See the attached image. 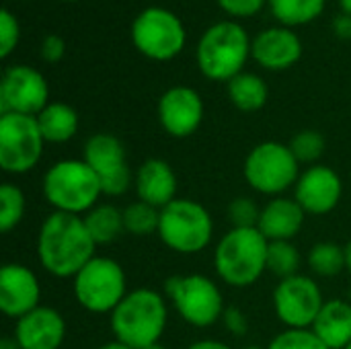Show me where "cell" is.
I'll return each mask as SVG.
<instances>
[{
    "label": "cell",
    "instance_id": "1",
    "mask_svg": "<svg viewBox=\"0 0 351 349\" xmlns=\"http://www.w3.org/2000/svg\"><path fill=\"white\" fill-rule=\"evenodd\" d=\"M35 251L45 274L58 280H72L97 255V243L82 216L51 212L39 224Z\"/></svg>",
    "mask_w": 351,
    "mask_h": 349
},
{
    "label": "cell",
    "instance_id": "2",
    "mask_svg": "<svg viewBox=\"0 0 351 349\" xmlns=\"http://www.w3.org/2000/svg\"><path fill=\"white\" fill-rule=\"evenodd\" d=\"M169 325V300L154 288H134L109 315L113 339L134 349L160 344Z\"/></svg>",
    "mask_w": 351,
    "mask_h": 349
},
{
    "label": "cell",
    "instance_id": "3",
    "mask_svg": "<svg viewBox=\"0 0 351 349\" xmlns=\"http://www.w3.org/2000/svg\"><path fill=\"white\" fill-rule=\"evenodd\" d=\"M41 195L51 206V212L84 216L101 204L103 187L99 175L84 158H62L43 173Z\"/></svg>",
    "mask_w": 351,
    "mask_h": 349
},
{
    "label": "cell",
    "instance_id": "4",
    "mask_svg": "<svg viewBox=\"0 0 351 349\" xmlns=\"http://www.w3.org/2000/svg\"><path fill=\"white\" fill-rule=\"evenodd\" d=\"M269 241L257 228H230L214 247V272L220 282L243 290L267 274Z\"/></svg>",
    "mask_w": 351,
    "mask_h": 349
},
{
    "label": "cell",
    "instance_id": "5",
    "mask_svg": "<svg viewBox=\"0 0 351 349\" xmlns=\"http://www.w3.org/2000/svg\"><path fill=\"white\" fill-rule=\"evenodd\" d=\"M251 37L237 21H220L206 29L197 43V68L208 80L228 82L245 72L251 56Z\"/></svg>",
    "mask_w": 351,
    "mask_h": 349
},
{
    "label": "cell",
    "instance_id": "6",
    "mask_svg": "<svg viewBox=\"0 0 351 349\" xmlns=\"http://www.w3.org/2000/svg\"><path fill=\"white\" fill-rule=\"evenodd\" d=\"M214 218L210 210L191 197H177L160 210L156 237L177 255L204 253L214 241Z\"/></svg>",
    "mask_w": 351,
    "mask_h": 349
},
{
    "label": "cell",
    "instance_id": "7",
    "mask_svg": "<svg viewBox=\"0 0 351 349\" xmlns=\"http://www.w3.org/2000/svg\"><path fill=\"white\" fill-rule=\"evenodd\" d=\"M165 296L173 311L195 329H210L226 311L220 286L206 274H177L167 278Z\"/></svg>",
    "mask_w": 351,
    "mask_h": 349
},
{
    "label": "cell",
    "instance_id": "8",
    "mask_svg": "<svg viewBox=\"0 0 351 349\" xmlns=\"http://www.w3.org/2000/svg\"><path fill=\"white\" fill-rule=\"evenodd\" d=\"M300 173L302 165L296 160L290 146L276 140L255 144L243 163V177L247 185L255 193L267 195L269 200L294 189Z\"/></svg>",
    "mask_w": 351,
    "mask_h": 349
},
{
    "label": "cell",
    "instance_id": "9",
    "mask_svg": "<svg viewBox=\"0 0 351 349\" xmlns=\"http://www.w3.org/2000/svg\"><path fill=\"white\" fill-rule=\"evenodd\" d=\"M128 292L125 269L109 255H95L72 278L74 300L93 315H111Z\"/></svg>",
    "mask_w": 351,
    "mask_h": 349
},
{
    "label": "cell",
    "instance_id": "10",
    "mask_svg": "<svg viewBox=\"0 0 351 349\" xmlns=\"http://www.w3.org/2000/svg\"><path fill=\"white\" fill-rule=\"evenodd\" d=\"M134 47L154 62H169L177 58L187 41L183 21L169 8L148 6L132 23Z\"/></svg>",
    "mask_w": 351,
    "mask_h": 349
},
{
    "label": "cell",
    "instance_id": "11",
    "mask_svg": "<svg viewBox=\"0 0 351 349\" xmlns=\"http://www.w3.org/2000/svg\"><path fill=\"white\" fill-rule=\"evenodd\" d=\"M37 117L23 113H0V167L8 175L31 173L45 148Z\"/></svg>",
    "mask_w": 351,
    "mask_h": 349
},
{
    "label": "cell",
    "instance_id": "12",
    "mask_svg": "<svg viewBox=\"0 0 351 349\" xmlns=\"http://www.w3.org/2000/svg\"><path fill=\"white\" fill-rule=\"evenodd\" d=\"M327 298L315 276L296 274L280 280L271 294V306L276 319L286 329H313Z\"/></svg>",
    "mask_w": 351,
    "mask_h": 349
},
{
    "label": "cell",
    "instance_id": "13",
    "mask_svg": "<svg viewBox=\"0 0 351 349\" xmlns=\"http://www.w3.org/2000/svg\"><path fill=\"white\" fill-rule=\"evenodd\" d=\"M82 158L99 175L105 197H121L134 189V173L128 163L123 142L109 132H99L86 138Z\"/></svg>",
    "mask_w": 351,
    "mask_h": 349
},
{
    "label": "cell",
    "instance_id": "14",
    "mask_svg": "<svg viewBox=\"0 0 351 349\" xmlns=\"http://www.w3.org/2000/svg\"><path fill=\"white\" fill-rule=\"evenodd\" d=\"M49 103V84L45 76L27 64H12L0 78V113L39 115Z\"/></svg>",
    "mask_w": 351,
    "mask_h": 349
},
{
    "label": "cell",
    "instance_id": "15",
    "mask_svg": "<svg viewBox=\"0 0 351 349\" xmlns=\"http://www.w3.org/2000/svg\"><path fill=\"white\" fill-rule=\"evenodd\" d=\"M204 99L202 95L185 84H175L167 88L156 105V117L165 134L183 140L193 136L204 121Z\"/></svg>",
    "mask_w": 351,
    "mask_h": 349
},
{
    "label": "cell",
    "instance_id": "16",
    "mask_svg": "<svg viewBox=\"0 0 351 349\" xmlns=\"http://www.w3.org/2000/svg\"><path fill=\"white\" fill-rule=\"evenodd\" d=\"M306 216H327L343 200V179L329 165H313L302 169L292 195Z\"/></svg>",
    "mask_w": 351,
    "mask_h": 349
},
{
    "label": "cell",
    "instance_id": "17",
    "mask_svg": "<svg viewBox=\"0 0 351 349\" xmlns=\"http://www.w3.org/2000/svg\"><path fill=\"white\" fill-rule=\"evenodd\" d=\"M41 306V282L25 263H6L0 269V311L19 321Z\"/></svg>",
    "mask_w": 351,
    "mask_h": 349
},
{
    "label": "cell",
    "instance_id": "18",
    "mask_svg": "<svg viewBox=\"0 0 351 349\" xmlns=\"http://www.w3.org/2000/svg\"><path fill=\"white\" fill-rule=\"evenodd\" d=\"M68 325L53 306H39L14 321L12 339L21 349H60L66 341Z\"/></svg>",
    "mask_w": 351,
    "mask_h": 349
},
{
    "label": "cell",
    "instance_id": "19",
    "mask_svg": "<svg viewBox=\"0 0 351 349\" xmlns=\"http://www.w3.org/2000/svg\"><path fill=\"white\" fill-rule=\"evenodd\" d=\"M251 58L265 70H288L302 58V41L290 27H269L253 37Z\"/></svg>",
    "mask_w": 351,
    "mask_h": 349
},
{
    "label": "cell",
    "instance_id": "20",
    "mask_svg": "<svg viewBox=\"0 0 351 349\" xmlns=\"http://www.w3.org/2000/svg\"><path fill=\"white\" fill-rule=\"evenodd\" d=\"M179 179L171 163L165 158H146L134 173V193L136 200L154 206L158 210L167 208L179 195Z\"/></svg>",
    "mask_w": 351,
    "mask_h": 349
},
{
    "label": "cell",
    "instance_id": "21",
    "mask_svg": "<svg viewBox=\"0 0 351 349\" xmlns=\"http://www.w3.org/2000/svg\"><path fill=\"white\" fill-rule=\"evenodd\" d=\"M306 220V212L294 197H271L261 206L257 230L269 241H294Z\"/></svg>",
    "mask_w": 351,
    "mask_h": 349
},
{
    "label": "cell",
    "instance_id": "22",
    "mask_svg": "<svg viewBox=\"0 0 351 349\" xmlns=\"http://www.w3.org/2000/svg\"><path fill=\"white\" fill-rule=\"evenodd\" d=\"M315 335L329 349H346L351 344V304L346 298H329L321 309Z\"/></svg>",
    "mask_w": 351,
    "mask_h": 349
},
{
    "label": "cell",
    "instance_id": "23",
    "mask_svg": "<svg viewBox=\"0 0 351 349\" xmlns=\"http://www.w3.org/2000/svg\"><path fill=\"white\" fill-rule=\"evenodd\" d=\"M35 117L47 144H66L78 134L80 128L76 109L62 101H49L47 107L41 109Z\"/></svg>",
    "mask_w": 351,
    "mask_h": 349
},
{
    "label": "cell",
    "instance_id": "24",
    "mask_svg": "<svg viewBox=\"0 0 351 349\" xmlns=\"http://www.w3.org/2000/svg\"><path fill=\"white\" fill-rule=\"evenodd\" d=\"M226 93L230 103L243 113H255L265 107L269 99L267 82L255 72H241L226 82Z\"/></svg>",
    "mask_w": 351,
    "mask_h": 349
},
{
    "label": "cell",
    "instance_id": "25",
    "mask_svg": "<svg viewBox=\"0 0 351 349\" xmlns=\"http://www.w3.org/2000/svg\"><path fill=\"white\" fill-rule=\"evenodd\" d=\"M84 224L97 243V247L115 243L121 234H125L123 226V208H117L115 204L101 202L93 210H88L84 216Z\"/></svg>",
    "mask_w": 351,
    "mask_h": 349
},
{
    "label": "cell",
    "instance_id": "26",
    "mask_svg": "<svg viewBox=\"0 0 351 349\" xmlns=\"http://www.w3.org/2000/svg\"><path fill=\"white\" fill-rule=\"evenodd\" d=\"M306 265L315 278H337L346 272V245L319 241L306 253Z\"/></svg>",
    "mask_w": 351,
    "mask_h": 349
},
{
    "label": "cell",
    "instance_id": "27",
    "mask_svg": "<svg viewBox=\"0 0 351 349\" xmlns=\"http://www.w3.org/2000/svg\"><path fill=\"white\" fill-rule=\"evenodd\" d=\"M271 14L284 27H298L319 19L325 10V0H267Z\"/></svg>",
    "mask_w": 351,
    "mask_h": 349
},
{
    "label": "cell",
    "instance_id": "28",
    "mask_svg": "<svg viewBox=\"0 0 351 349\" xmlns=\"http://www.w3.org/2000/svg\"><path fill=\"white\" fill-rule=\"evenodd\" d=\"M302 267V255L294 241H274L267 247V274L274 278L286 280L296 274H300Z\"/></svg>",
    "mask_w": 351,
    "mask_h": 349
},
{
    "label": "cell",
    "instance_id": "29",
    "mask_svg": "<svg viewBox=\"0 0 351 349\" xmlns=\"http://www.w3.org/2000/svg\"><path fill=\"white\" fill-rule=\"evenodd\" d=\"M27 214V197L23 189L10 181L2 183L0 187V230L2 234L12 232L21 226Z\"/></svg>",
    "mask_w": 351,
    "mask_h": 349
},
{
    "label": "cell",
    "instance_id": "30",
    "mask_svg": "<svg viewBox=\"0 0 351 349\" xmlns=\"http://www.w3.org/2000/svg\"><path fill=\"white\" fill-rule=\"evenodd\" d=\"M158 222H160V210L154 206H148L140 200L128 204L123 208V226L125 234L144 239L150 234L158 232Z\"/></svg>",
    "mask_w": 351,
    "mask_h": 349
},
{
    "label": "cell",
    "instance_id": "31",
    "mask_svg": "<svg viewBox=\"0 0 351 349\" xmlns=\"http://www.w3.org/2000/svg\"><path fill=\"white\" fill-rule=\"evenodd\" d=\"M288 146L300 165L313 167V165H319L321 156L325 154L327 140L319 130H300L290 138Z\"/></svg>",
    "mask_w": 351,
    "mask_h": 349
},
{
    "label": "cell",
    "instance_id": "32",
    "mask_svg": "<svg viewBox=\"0 0 351 349\" xmlns=\"http://www.w3.org/2000/svg\"><path fill=\"white\" fill-rule=\"evenodd\" d=\"M259 216H261V206L249 195L234 197L226 208V218L230 222V228H257Z\"/></svg>",
    "mask_w": 351,
    "mask_h": 349
},
{
    "label": "cell",
    "instance_id": "33",
    "mask_svg": "<svg viewBox=\"0 0 351 349\" xmlns=\"http://www.w3.org/2000/svg\"><path fill=\"white\" fill-rule=\"evenodd\" d=\"M267 349H329L313 329H284L269 344Z\"/></svg>",
    "mask_w": 351,
    "mask_h": 349
},
{
    "label": "cell",
    "instance_id": "34",
    "mask_svg": "<svg viewBox=\"0 0 351 349\" xmlns=\"http://www.w3.org/2000/svg\"><path fill=\"white\" fill-rule=\"evenodd\" d=\"M19 39H21V27H19L16 16L8 8H2L0 10V56L8 58L12 49L19 45Z\"/></svg>",
    "mask_w": 351,
    "mask_h": 349
},
{
    "label": "cell",
    "instance_id": "35",
    "mask_svg": "<svg viewBox=\"0 0 351 349\" xmlns=\"http://www.w3.org/2000/svg\"><path fill=\"white\" fill-rule=\"evenodd\" d=\"M218 4L230 16L247 19V16H255L267 4V0H218Z\"/></svg>",
    "mask_w": 351,
    "mask_h": 349
},
{
    "label": "cell",
    "instance_id": "36",
    "mask_svg": "<svg viewBox=\"0 0 351 349\" xmlns=\"http://www.w3.org/2000/svg\"><path fill=\"white\" fill-rule=\"evenodd\" d=\"M220 323L232 337H245L249 333V319L239 306H226Z\"/></svg>",
    "mask_w": 351,
    "mask_h": 349
},
{
    "label": "cell",
    "instance_id": "37",
    "mask_svg": "<svg viewBox=\"0 0 351 349\" xmlns=\"http://www.w3.org/2000/svg\"><path fill=\"white\" fill-rule=\"evenodd\" d=\"M39 53H41V60L47 62V64H58L64 53H66V41L56 35V33H49L41 39V47H39Z\"/></svg>",
    "mask_w": 351,
    "mask_h": 349
},
{
    "label": "cell",
    "instance_id": "38",
    "mask_svg": "<svg viewBox=\"0 0 351 349\" xmlns=\"http://www.w3.org/2000/svg\"><path fill=\"white\" fill-rule=\"evenodd\" d=\"M333 29H335V35L341 37V39H351V14H337L335 21H333Z\"/></svg>",
    "mask_w": 351,
    "mask_h": 349
},
{
    "label": "cell",
    "instance_id": "39",
    "mask_svg": "<svg viewBox=\"0 0 351 349\" xmlns=\"http://www.w3.org/2000/svg\"><path fill=\"white\" fill-rule=\"evenodd\" d=\"M185 349H232L226 341L222 339H214V337H204L197 341H191Z\"/></svg>",
    "mask_w": 351,
    "mask_h": 349
},
{
    "label": "cell",
    "instance_id": "40",
    "mask_svg": "<svg viewBox=\"0 0 351 349\" xmlns=\"http://www.w3.org/2000/svg\"><path fill=\"white\" fill-rule=\"evenodd\" d=\"M97 349H134V348H130V346H125V344H121V341H117V339H111V341L101 344Z\"/></svg>",
    "mask_w": 351,
    "mask_h": 349
},
{
    "label": "cell",
    "instance_id": "41",
    "mask_svg": "<svg viewBox=\"0 0 351 349\" xmlns=\"http://www.w3.org/2000/svg\"><path fill=\"white\" fill-rule=\"evenodd\" d=\"M0 349H21L16 346V341L12 339V335L10 337H4L2 341H0Z\"/></svg>",
    "mask_w": 351,
    "mask_h": 349
},
{
    "label": "cell",
    "instance_id": "42",
    "mask_svg": "<svg viewBox=\"0 0 351 349\" xmlns=\"http://www.w3.org/2000/svg\"><path fill=\"white\" fill-rule=\"evenodd\" d=\"M346 269L351 274V239L346 243Z\"/></svg>",
    "mask_w": 351,
    "mask_h": 349
},
{
    "label": "cell",
    "instance_id": "43",
    "mask_svg": "<svg viewBox=\"0 0 351 349\" xmlns=\"http://www.w3.org/2000/svg\"><path fill=\"white\" fill-rule=\"evenodd\" d=\"M339 8H341V12L351 14V0H339Z\"/></svg>",
    "mask_w": 351,
    "mask_h": 349
},
{
    "label": "cell",
    "instance_id": "44",
    "mask_svg": "<svg viewBox=\"0 0 351 349\" xmlns=\"http://www.w3.org/2000/svg\"><path fill=\"white\" fill-rule=\"evenodd\" d=\"M243 349H267V346L263 348V346H257V344H251V346H245Z\"/></svg>",
    "mask_w": 351,
    "mask_h": 349
},
{
    "label": "cell",
    "instance_id": "45",
    "mask_svg": "<svg viewBox=\"0 0 351 349\" xmlns=\"http://www.w3.org/2000/svg\"><path fill=\"white\" fill-rule=\"evenodd\" d=\"M146 349H169L167 346H162V344H154V346H150V348Z\"/></svg>",
    "mask_w": 351,
    "mask_h": 349
},
{
    "label": "cell",
    "instance_id": "46",
    "mask_svg": "<svg viewBox=\"0 0 351 349\" xmlns=\"http://www.w3.org/2000/svg\"><path fill=\"white\" fill-rule=\"evenodd\" d=\"M346 300H348V302H350V304H351V286H350V288H348V296H346Z\"/></svg>",
    "mask_w": 351,
    "mask_h": 349
},
{
    "label": "cell",
    "instance_id": "47",
    "mask_svg": "<svg viewBox=\"0 0 351 349\" xmlns=\"http://www.w3.org/2000/svg\"><path fill=\"white\" fill-rule=\"evenodd\" d=\"M64 2H74V0H64Z\"/></svg>",
    "mask_w": 351,
    "mask_h": 349
},
{
    "label": "cell",
    "instance_id": "48",
    "mask_svg": "<svg viewBox=\"0 0 351 349\" xmlns=\"http://www.w3.org/2000/svg\"><path fill=\"white\" fill-rule=\"evenodd\" d=\"M346 349H351V344H350V346H348V348H346Z\"/></svg>",
    "mask_w": 351,
    "mask_h": 349
}]
</instances>
